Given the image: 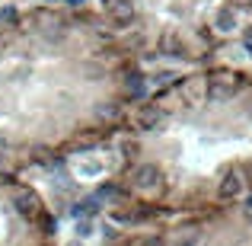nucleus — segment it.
Segmentation results:
<instances>
[{"instance_id": "5", "label": "nucleus", "mask_w": 252, "mask_h": 246, "mask_svg": "<svg viewBox=\"0 0 252 246\" xmlns=\"http://www.w3.org/2000/svg\"><path fill=\"white\" fill-rule=\"evenodd\" d=\"M233 83L220 80V77H214V80L208 83V103H227V99H233Z\"/></svg>"}, {"instance_id": "4", "label": "nucleus", "mask_w": 252, "mask_h": 246, "mask_svg": "<svg viewBox=\"0 0 252 246\" xmlns=\"http://www.w3.org/2000/svg\"><path fill=\"white\" fill-rule=\"evenodd\" d=\"M109 16L115 19L118 26H128L134 19V3L131 0H109Z\"/></svg>"}, {"instance_id": "13", "label": "nucleus", "mask_w": 252, "mask_h": 246, "mask_svg": "<svg viewBox=\"0 0 252 246\" xmlns=\"http://www.w3.org/2000/svg\"><path fill=\"white\" fill-rule=\"evenodd\" d=\"M16 19H19V13L13 10V6H3V10H0V23H6V26H16Z\"/></svg>"}, {"instance_id": "2", "label": "nucleus", "mask_w": 252, "mask_h": 246, "mask_svg": "<svg viewBox=\"0 0 252 246\" xmlns=\"http://www.w3.org/2000/svg\"><path fill=\"white\" fill-rule=\"evenodd\" d=\"M13 208H16L23 217H35L38 208H42V202H38V195L32 189H16L13 192Z\"/></svg>"}, {"instance_id": "1", "label": "nucleus", "mask_w": 252, "mask_h": 246, "mask_svg": "<svg viewBox=\"0 0 252 246\" xmlns=\"http://www.w3.org/2000/svg\"><path fill=\"white\" fill-rule=\"evenodd\" d=\"M160 179H163V173L157 170L154 163H141L134 173H131V185L141 189V192H154L157 185H160Z\"/></svg>"}, {"instance_id": "7", "label": "nucleus", "mask_w": 252, "mask_h": 246, "mask_svg": "<svg viewBox=\"0 0 252 246\" xmlns=\"http://www.w3.org/2000/svg\"><path fill=\"white\" fill-rule=\"evenodd\" d=\"M217 192H220V198H240L243 195V179L236 176V173H230V176L220 182V189H217Z\"/></svg>"}, {"instance_id": "9", "label": "nucleus", "mask_w": 252, "mask_h": 246, "mask_svg": "<svg viewBox=\"0 0 252 246\" xmlns=\"http://www.w3.org/2000/svg\"><path fill=\"white\" fill-rule=\"evenodd\" d=\"M70 211H74V217L80 221V217H93V214H96L99 205H96V198H83V202H77Z\"/></svg>"}, {"instance_id": "11", "label": "nucleus", "mask_w": 252, "mask_h": 246, "mask_svg": "<svg viewBox=\"0 0 252 246\" xmlns=\"http://www.w3.org/2000/svg\"><path fill=\"white\" fill-rule=\"evenodd\" d=\"M163 48H166V55H182V51H185L182 42H179V35H172V32L163 38Z\"/></svg>"}, {"instance_id": "10", "label": "nucleus", "mask_w": 252, "mask_h": 246, "mask_svg": "<svg viewBox=\"0 0 252 246\" xmlns=\"http://www.w3.org/2000/svg\"><path fill=\"white\" fill-rule=\"evenodd\" d=\"M204 240H201V234L198 230H182V234L176 237V246H201Z\"/></svg>"}, {"instance_id": "15", "label": "nucleus", "mask_w": 252, "mask_h": 246, "mask_svg": "<svg viewBox=\"0 0 252 246\" xmlns=\"http://www.w3.org/2000/svg\"><path fill=\"white\" fill-rule=\"evenodd\" d=\"M172 80H176V74H169V70L157 74V83H160V86H166V83H172Z\"/></svg>"}, {"instance_id": "8", "label": "nucleus", "mask_w": 252, "mask_h": 246, "mask_svg": "<svg viewBox=\"0 0 252 246\" xmlns=\"http://www.w3.org/2000/svg\"><path fill=\"white\" fill-rule=\"evenodd\" d=\"M125 90H128L131 99H144L147 96V80H144V74H131L128 80H125Z\"/></svg>"}, {"instance_id": "3", "label": "nucleus", "mask_w": 252, "mask_h": 246, "mask_svg": "<svg viewBox=\"0 0 252 246\" xmlns=\"http://www.w3.org/2000/svg\"><path fill=\"white\" fill-rule=\"evenodd\" d=\"M160 122H163V112L157 109L154 103H144L141 109L134 112V125H137L141 131H154V128H157Z\"/></svg>"}, {"instance_id": "16", "label": "nucleus", "mask_w": 252, "mask_h": 246, "mask_svg": "<svg viewBox=\"0 0 252 246\" xmlns=\"http://www.w3.org/2000/svg\"><path fill=\"white\" fill-rule=\"evenodd\" d=\"M243 48H246V55L252 58V29H246V35H243Z\"/></svg>"}, {"instance_id": "6", "label": "nucleus", "mask_w": 252, "mask_h": 246, "mask_svg": "<svg viewBox=\"0 0 252 246\" xmlns=\"http://www.w3.org/2000/svg\"><path fill=\"white\" fill-rule=\"evenodd\" d=\"M214 29L217 32H233L236 29V13H233V6H223V10H217V16H214Z\"/></svg>"}, {"instance_id": "12", "label": "nucleus", "mask_w": 252, "mask_h": 246, "mask_svg": "<svg viewBox=\"0 0 252 246\" xmlns=\"http://www.w3.org/2000/svg\"><path fill=\"white\" fill-rule=\"evenodd\" d=\"M99 198H105V202H122V192H118L115 185H102V189H99Z\"/></svg>"}, {"instance_id": "17", "label": "nucleus", "mask_w": 252, "mask_h": 246, "mask_svg": "<svg viewBox=\"0 0 252 246\" xmlns=\"http://www.w3.org/2000/svg\"><path fill=\"white\" fill-rule=\"evenodd\" d=\"M243 214H246V221L252 224V195L246 198V205H243Z\"/></svg>"}, {"instance_id": "14", "label": "nucleus", "mask_w": 252, "mask_h": 246, "mask_svg": "<svg viewBox=\"0 0 252 246\" xmlns=\"http://www.w3.org/2000/svg\"><path fill=\"white\" fill-rule=\"evenodd\" d=\"M77 234H80V237H90V234H93V224H90V217H80V224H77Z\"/></svg>"}]
</instances>
